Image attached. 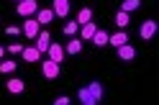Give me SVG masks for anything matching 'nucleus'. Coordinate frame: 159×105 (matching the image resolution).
Segmentation results:
<instances>
[{
    "label": "nucleus",
    "mask_w": 159,
    "mask_h": 105,
    "mask_svg": "<svg viewBox=\"0 0 159 105\" xmlns=\"http://www.w3.org/2000/svg\"><path fill=\"white\" fill-rule=\"evenodd\" d=\"M87 90H90V95H93V100H95V103H100V100H103V95H105L103 85L98 82V80H93L90 85H87Z\"/></svg>",
    "instance_id": "13"
},
{
    "label": "nucleus",
    "mask_w": 159,
    "mask_h": 105,
    "mask_svg": "<svg viewBox=\"0 0 159 105\" xmlns=\"http://www.w3.org/2000/svg\"><path fill=\"white\" fill-rule=\"evenodd\" d=\"M41 72H44L46 80H57L59 77V62H52V59L41 62Z\"/></svg>",
    "instance_id": "4"
},
{
    "label": "nucleus",
    "mask_w": 159,
    "mask_h": 105,
    "mask_svg": "<svg viewBox=\"0 0 159 105\" xmlns=\"http://www.w3.org/2000/svg\"><path fill=\"white\" fill-rule=\"evenodd\" d=\"M5 33H8V36H18V33H21V28H18V26H8Z\"/></svg>",
    "instance_id": "25"
},
{
    "label": "nucleus",
    "mask_w": 159,
    "mask_h": 105,
    "mask_svg": "<svg viewBox=\"0 0 159 105\" xmlns=\"http://www.w3.org/2000/svg\"><path fill=\"white\" fill-rule=\"evenodd\" d=\"M69 103H72V100H69L67 95H59V98L54 100V105H69Z\"/></svg>",
    "instance_id": "24"
},
{
    "label": "nucleus",
    "mask_w": 159,
    "mask_h": 105,
    "mask_svg": "<svg viewBox=\"0 0 159 105\" xmlns=\"http://www.w3.org/2000/svg\"><path fill=\"white\" fill-rule=\"evenodd\" d=\"M108 36H111V33H105L103 28H98V31L93 33V39H90V41L98 46V49H103V46H108Z\"/></svg>",
    "instance_id": "15"
},
{
    "label": "nucleus",
    "mask_w": 159,
    "mask_h": 105,
    "mask_svg": "<svg viewBox=\"0 0 159 105\" xmlns=\"http://www.w3.org/2000/svg\"><path fill=\"white\" fill-rule=\"evenodd\" d=\"M3 54H5V49H3V46H0V59H3Z\"/></svg>",
    "instance_id": "26"
},
{
    "label": "nucleus",
    "mask_w": 159,
    "mask_h": 105,
    "mask_svg": "<svg viewBox=\"0 0 159 105\" xmlns=\"http://www.w3.org/2000/svg\"><path fill=\"white\" fill-rule=\"evenodd\" d=\"M139 8H141V0H123V3H121V11H123V13L139 11Z\"/></svg>",
    "instance_id": "18"
},
{
    "label": "nucleus",
    "mask_w": 159,
    "mask_h": 105,
    "mask_svg": "<svg viewBox=\"0 0 159 105\" xmlns=\"http://www.w3.org/2000/svg\"><path fill=\"white\" fill-rule=\"evenodd\" d=\"M87 21H93V11H90V8H82V11L77 13V23L82 26V23H87Z\"/></svg>",
    "instance_id": "19"
},
{
    "label": "nucleus",
    "mask_w": 159,
    "mask_h": 105,
    "mask_svg": "<svg viewBox=\"0 0 159 105\" xmlns=\"http://www.w3.org/2000/svg\"><path fill=\"white\" fill-rule=\"evenodd\" d=\"M36 11H39V0H18V5H16V13L23 18L36 15Z\"/></svg>",
    "instance_id": "1"
},
{
    "label": "nucleus",
    "mask_w": 159,
    "mask_h": 105,
    "mask_svg": "<svg viewBox=\"0 0 159 105\" xmlns=\"http://www.w3.org/2000/svg\"><path fill=\"white\" fill-rule=\"evenodd\" d=\"M77 100L82 103V105H98V103L93 100V95H90V90H87V87H80V90H77Z\"/></svg>",
    "instance_id": "17"
},
{
    "label": "nucleus",
    "mask_w": 159,
    "mask_h": 105,
    "mask_svg": "<svg viewBox=\"0 0 159 105\" xmlns=\"http://www.w3.org/2000/svg\"><path fill=\"white\" fill-rule=\"evenodd\" d=\"M21 31L28 36V39H36V33L41 31V26H39V21H36L34 15H28L26 21H23V28H21Z\"/></svg>",
    "instance_id": "3"
},
{
    "label": "nucleus",
    "mask_w": 159,
    "mask_h": 105,
    "mask_svg": "<svg viewBox=\"0 0 159 105\" xmlns=\"http://www.w3.org/2000/svg\"><path fill=\"white\" fill-rule=\"evenodd\" d=\"M0 72H3V74L16 72V62H0Z\"/></svg>",
    "instance_id": "22"
},
{
    "label": "nucleus",
    "mask_w": 159,
    "mask_h": 105,
    "mask_svg": "<svg viewBox=\"0 0 159 105\" xmlns=\"http://www.w3.org/2000/svg\"><path fill=\"white\" fill-rule=\"evenodd\" d=\"M54 18H67L69 15V0H52Z\"/></svg>",
    "instance_id": "5"
},
{
    "label": "nucleus",
    "mask_w": 159,
    "mask_h": 105,
    "mask_svg": "<svg viewBox=\"0 0 159 105\" xmlns=\"http://www.w3.org/2000/svg\"><path fill=\"white\" fill-rule=\"evenodd\" d=\"M116 51H118V59H121V62H131L134 56H136V49H134L131 44H123V46H118Z\"/></svg>",
    "instance_id": "9"
},
{
    "label": "nucleus",
    "mask_w": 159,
    "mask_h": 105,
    "mask_svg": "<svg viewBox=\"0 0 159 105\" xmlns=\"http://www.w3.org/2000/svg\"><path fill=\"white\" fill-rule=\"evenodd\" d=\"M34 18L39 21V26H49V23L54 21V11H52V8H44V11H41V8H39Z\"/></svg>",
    "instance_id": "6"
},
{
    "label": "nucleus",
    "mask_w": 159,
    "mask_h": 105,
    "mask_svg": "<svg viewBox=\"0 0 159 105\" xmlns=\"http://www.w3.org/2000/svg\"><path fill=\"white\" fill-rule=\"evenodd\" d=\"M128 21H131V18H128V13H123V11H118V13H116V26H118V28H126Z\"/></svg>",
    "instance_id": "20"
},
{
    "label": "nucleus",
    "mask_w": 159,
    "mask_h": 105,
    "mask_svg": "<svg viewBox=\"0 0 159 105\" xmlns=\"http://www.w3.org/2000/svg\"><path fill=\"white\" fill-rule=\"evenodd\" d=\"M95 31H98L95 21H87V23H82V26H80V39H82V41H90Z\"/></svg>",
    "instance_id": "8"
},
{
    "label": "nucleus",
    "mask_w": 159,
    "mask_h": 105,
    "mask_svg": "<svg viewBox=\"0 0 159 105\" xmlns=\"http://www.w3.org/2000/svg\"><path fill=\"white\" fill-rule=\"evenodd\" d=\"M154 33H157V21H154V18H149V21L141 23V28H139V36H141L144 41H152Z\"/></svg>",
    "instance_id": "2"
},
{
    "label": "nucleus",
    "mask_w": 159,
    "mask_h": 105,
    "mask_svg": "<svg viewBox=\"0 0 159 105\" xmlns=\"http://www.w3.org/2000/svg\"><path fill=\"white\" fill-rule=\"evenodd\" d=\"M5 87H8V92H13V95H21L23 90H26V82L23 80H18V77H11L5 82Z\"/></svg>",
    "instance_id": "10"
},
{
    "label": "nucleus",
    "mask_w": 159,
    "mask_h": 105,
    "mask_svg": "<svg viewBox=\"0 0 159 105\" xmlns=\"http://www.w3.org/2000/svg\"><path fill=\"white\" fill-rule=\"evenodd\" d=\"M80 51H82V39H80V36H77V39H75V36H72V41H67V46H64V54H80Z\"/></svg>",
    "instance_id": "16"
},
{
    "label": "nucleus",
    "mask_w": 159,
    "mask_h": 105,
    "mask_svg": "<svg viewBox=\"0 0 159 105\" xmlns=\"http://www.w3.org/2000/svg\"><path fill=\"white\" fill-rule=\"evenodd\" d=\"M108 44H111V46H116V49H118V46H123V44H128V33H126L123 28H121V31H118V33H113V36H108Z\"/></svg>",
    "instance_id": "14"
},
{
    "label": "nucleus",
    "mask_w": 159,
    "mask_h": 105,
    "mask_svg": "<svg viewBox=\"0 0 159 105\" xmlns=\"http://www.w3.org/2000/svg\"><path fill=\"white\" fill-rule=\"evenodd\" d=\"M5 51H11V54H21V51H23V44H18V41H16V44H11V46H8Z\"/></svg>",
    "instance_id": "23"
},
{
    "label": "nucleus",
    "mask_w": 159,
    "mask_h": 105,
    "mask_svg": "<svg viewBox=\"0 0 159 105\" xmlns=\"http://www.w3.org/2000/svg\"><path fill=\"white\" fill-rule=\"evenodd\" d=\"M77 31H80V23H77V21H67V23H64V33H67V36H75Z\"/></svg>",
    "instance_id": "21"
},
{
    "label": "nucleus",
    "mask_w": 159,
    "mask_h": 105,
    "mask_svg": "<svg viewBox=\"0 0 159 105\" xmlns=\"http://www.w3.org/2000/svg\"><path fill=\"white\" fill-rule=\"evenodd\" d=\"M46 54H49V59H52V62H62V59H64V46H59V44H49Z\"/></svg>",
    "instance_id": "11"
},
{
    "label": "nucleus",
    "mask_w": 159,
    "mask_h": 105,
    "mask_svg": "<svg viewBox=\"0 0 159 105\" xmlns=\"http://www.w3.org/2000/svg\"><path fill=\"white\" fill-rule=\"evenodd\" d=\"M21 56H23V62H39L41 59V51H39L36 46H23Z\"/></svg>",
    "instance_id": "12"
},
{
    "label": "nucleus",
    "mask_w": 159,
    "mask_h": 105,
    "mask_svg": "<svg viewBox=\"0 0 159 105\" xmlns=\"http://www.w3.org/2000/svg\"><path fill=\"white\" fill-rule=\"evenodd\" d=\"M34 41H36V49L41 51V54H46V49H49V44H52V36H49L46 31H39Z\"/></svg>",
    "instance_id": "7"
}]
</instances>
